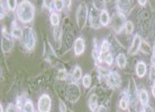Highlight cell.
Returning <instances> with one entry per match:
<instances>
[{
  "instance_id": "cell-6",
  "label": "cell",
  "mask_w": 155,
  "mask_h": 112,
  "mask_svg": "<svg viewBox=\"0 0 155 112\" xmlns=\"http://www.w3.org/2000/svg\"><path fill=\"white\" fill-rule=\"evenodd\" d=\"M125 93H126V95H127V98H128L129 104L133 105V107H136V105H137V102H138V90H137V85H136L134 78H130V80H129L128 89Z\"/></svg>"
},
{
  "instance_id": "cell-39",
  "label": "cell",
  "mask_w": 155,
  "mask_h": 112,
  "mask_svg": "<svg viewBox=\"0 0 155 112\" xmlns=\"http://www.w3.org/2000/svg\"><path fill=\"white\" fill-rule=\"evenodd\" d=\"M152 58H155V43L152 47Z\"/></svg>"
},
{
  "instance_id": "cell-20",
  "label": "cell",
  "mask_w": 155,
  "mask_h": 112,
  "mask_svg": "<svg viewBox=\"0 0 155 112\" xmlns=\"http://www.w3.org/2000/svg\"><path fill=\"white\" fill-rule=\"evenodd\" d=\"M115 61H116V64L119 69H125L126 65H127V56L124 53H119L116 56Z\"/></svg>"
},
{
  "instance_id": "cell-7",
  "label": "cell",
  "mask_w": 155,
  "mask_h": 112,
  "mask_svg": "<svg viewBox=\"0 0 155 112\" xmlns=\"http://www.w3.org/2000/svg\"><path fill=\"white\" fill-rule=\"evenodd\" d=\"M106 83L108 85V88L110 89H118L120 86V82H121V78H120V75L117 73L116 71H110L108 73V75L105 77Z\"/></svg>"
},
{
  "instance_id": "cell-27",
  "label": "cell",
  "mask_w": 155,
  "mask_h": 112,
  "mask_svg": "<svg viewBox=\"0 0 155 112\" xmlns=\"http://www.w3.org/2000/svg\"><path fill=\"white\" fill-rule=\"evenodd\" d=\"M92 84V78H91V75L90 74H85L82 77V85L84 89H89Z\"/></svg>"
},
{
  "instance_id": "cell-3",
  "label": "cell",
  "mask_w": 155,
  "mask_h": 112,
  "mask_svg": "<svg viewBox=\"0 0 155 112\" xmlns=\"http://www.w3.org/2000/svg\"><path fill=\"white\" fill-rule=\"evenodd\" d=\"M89 18V10H88V7L85 4H81L77 9V12H75V19H77V25L78 28L81 30L83 29L85 26V23Z\"/></svg>"
},
{
  "instance_id": "cell-5",
  "label": "cell",
  "mask_w": 155,
  "mask_h": 112,
  "mask_svg": "<svg viewBox=\"0 0 155 112\" xmlns=\"http://www.w3.org/2000/svg\"><path fill=\"white\" fill-rule=\"evenodd\" d=\"M80 94H81V92H80V88H79L78 83H74V82L69 83L65 90L66 99L70 101L71 103H75L80 99Z\"/></svg>"
},
{
  "instance_id": "cell-21",
  "label": "cell",
  "mask_w": 155,
  "mask_h": 112,
  "mask_svg": "<svg viewBox=\"0 0 155 112\" xmlns=\"http://www.w3.org/2000/svg\"><path fill=\"white\" fill-rule=\"evenodd\" d=\"M66 2L64 1H61V0H58V1H52L51 5H52V8H51V11L52 12H58V11H62L63 9H64V6H65Z\"/></svg>"
},
{
  "instance_id": "cell-17",
  "label": "cell",
  "mask_w": 155,
  "mask_h": 112,
  "mask_svg": "<svg viewBox=\"0 0 155 112\" xmlns=\"http://www.w3.org/2000/svg\"><path fill=\"white\" fill-rule=\"evenodd\" d=\"M88 105H89V109L91 112H97L99 104H98V95L96 93L90 95L89 100H88Z\"/></svg>"
},
{
  "instance_id": "cell-23",
  "label": "cell",
  "mask_w": 155,
  "mask_h": 112,
  "mask_svg": "<svg viewBox=\"0 0 155 112\" xmlns=\"http://www.w3.org/2000/svg\"><path fill=\"white\" fill-rule=\"evenodd\" d=\"M129 105H130V104H129L128 98H127V95H126V93H125L124 97H121V99H120L118 107H119L120 110H123V111H127L128 108H129Z\"/></svg>"
},
{
  "instance_id": "cell-38",
  "label": "cell",
  "mask_w": 155,
  "mask_h": 112,
  "mask_svg": "<svg viewBox=\"0 0 155 112\" xmlns=\"http://www.w3.org/2000/svg\"><path fill=\"white\" fill-rule=\"evenodd\" d=\"M137 4L140 5V6H145V5L147 4V1H144V0H138V1H137Z\"/></svg>"
},
{
  "instance_id": "cell-41",
  "label": "cell",
  "mask_w": 155,
  "mask_h": 112,
  "mask_svg": "<svg viewBox=\"0 0 155 112\" xmlns=\"http://www.w3.org/2000/svg\"><path fill=\"white\" fill-rule=\"evenodd\" d=\"M140 112H144V111H143V110H140Z\"/></svg>"
},
{
  "instance_id": "cell-35",
  "label": "cell",
  "mask_w": 155,
  "mask_h": 112,
  "mask_svg": "<svg viewBox=\"0 0 155 112\" xmlns=\"http://www.w3.org/2000/svg\"><path fill=\"white\" fill-rule=\"evenodd\" d=\"M6 112H18V108L15 104H9L6 109Z\"/></svg>"
},
{
  "instance_id": "cell-30",
  "label": "cell",
  "mask_w": 155,
  "mask_h": 112,
  "mask_svg": "<svg viewBox=\"0 0 155 112\" xmlns=\"http://www.w3.org/2000/svg\"><path fill=\"white\" fill-rule=\"evenodd\" d=\"M134 23L132 20H127L126 21V25H125V33L127 34L128 36H130L134 33Z\"/></svg>"
},
{
  "instance_id": "cell-8",
  "label": "cell",
  "mask_w": 155,
  "mask_h": 112,
  "mask_svg": "<svg viewBox=\"0 0 155 112\" xmlns=\"http://www.w3.org/2000/svg\"><path fill=\"white\" fill-rule=\"evenodd\" d=\"M52 109V100L48 94L41 95L37 101V110L38 112H51Z\"/></svg>"
},
{
  "instance_id": "cell-34",
  "label": "cell",
  "mask_w": 155,
  "mask_h": 112,
  "mask_svg": "<svg viewBox=\"0 0 155 112\" xmlns=\"http://www.w3.org/2000/svg\"><path fill=\"white\" fill-rule=\"evenodd\" d=\"M58 109H60V112H68V108H66V105H65V102L63 100H60Z\"/></svg>"
},
{
  "instance_id": "cell-4",
  "label": "cell",
  "mask_w": 155,
  "mask_h": 112,
  "mask_svg": "<svg viewBox=\"0 0 155 112\" xmlns=\"http://www.w3.org/2000/svg\"><path fill=\"white\" fill-rule=\"evenodd\" d=\"M126 16L121 12L117 11L115 15L111 17V21H110V26L114 29L116 34H120V31L125 29V25H126Z\"/></svg>"
},
{
  "instance_id": "cell-10",
  "label": "cell",
  "mask_w": 155,
  "mask_h": 112,
  "mask_svg": "<svg viewBox=\"0 0 155 112\" xmlns=\"http://www.w3.org/2000/svg\"><path fill=\"white\" fill-rule=\"evenodd\" d=\"M100 12L99 10H97L96 8H91V10L89 12V21H90V26L93 28V29H99L101 27L100 24Z\"/></svg>"
},
{
  "instance_id": "cell-22",
  "label": "cell",
  "mask_w": 155,
  "mask_h": 112,
  "mask_svg": "<svg viewBox=\"0 0 155 112\" xmlns=\"http://www.w3.org/2000/svg\"><path fill=\"white\" fill-rule=\"evenodd\" d=\"M50 21L52 24V26L53 27H58L60 26V23H61V18H60V15H58V12H52L51 14V17H50Z\"/></svg>"
},
{
  "instance_id": "cell-37",
  "label": "cell",
  "mask_w": 155,
  "mask_h": 112,
  "mask_svg": "<svg viewBox=\"0 0 155 112\" xmlns=\"http://www.w3.org/2000/svg\"><path fill=\"white\" fill-rule=\"evenodd\" d=\"M97 112H108V109L106 108L105 105H99L98 107V110H97Z\"/></svg>"
},
{
  "instance_id": "cell-18",
  "label": "cell",
  "mask_w": 155,
  "mask_h": 112,
  "mask_svg": "<svg viewBox=\"0 0 155 112\" xmlns=\"http://www.w3.org/2000/svg\"><path fill=\"white\" fill-rule=\"evenodd\" d=\"M110 21H111V16H110L109 11L107 10V9H106V10H102V11L100 12V24H101V26H104V27H106V26H109Z\"/></svg>"
},
{
  "instance_id": "cell-16",
  "label": "cell",
  "mask_w": 155,
  "mask_h": 112,
  "mask_svg": "<svg viewBox=\"0 0 155 112\" xmlns=\"http://www.w3.org/2000/svg\"><path fill=\"white\" fill-rule=\"evenodd\" d=\"M138 101H140V103L143 105V107L148 105L150 97H148V92L145 89L138 90Z\"/></svg>"
},
{
  "instance_id": "cell-31",
  "label": "cell",
  "mask_w": 155,
  "mask_h": 112,
  "mask_svg": "<svg viewBox=\"0 0 155 112\" xmlns=\"http://www.w3.org/2000/svg\"><path fill=\"white\" fill-rule=\"evenodd\" d=\"M93 8H96L99 11H102V10H106V2L105 1H100V0H94L92 2Z\"/></svg>"
},
{
  "instance_id": "cell-2",
  "label": "cell",
  "mask_w": 155,
  "mask_h": 112,
  "mask_svg": "<svg viewBox=\"0 0 155 112\" xmlns=\"http://www.w3.org/2000/svg\"><path fill=\"white\" fill-rule=\"evenodd\" d=\"M23 44L25 48L28 50V52H31V50H35L36 47V34L34 29L31 27H26L23 28Z\"/></svg>"
},
{
  "instance_id": "cell-28",
  "label": "cell",
  "mask_w": 155,
  "mask_h": 112,
  "mask_svg": "<svg viewBox=\"0 0 155 112\" xmlns=\"http://www.w3.org/2000/svg\"><path fill=\"white\" fill-rule=\"evenodd\" d=\"M140 50L142 53H144V54H150V53H152V47L150 46V44L146 40H142Z\"/></svg>"
},
{
  "instance_id": "cell-29",
  "label": "cell",
  "mask_w": 155,
  "mask_h": 112,
  "mask_svg": "<svg viewBox=\"0 0 155 112\" xmlns=\"http://www.w3.org/2000/svg\"><path fill=\"white\" fill-rule=\"evenodd\" d=\"M55 77L60 80V81H65L68 80V72H66L64 69H61V70H58L55 74Z\"/></svg>"
},
{
  "instance_id": "cell-12",
  "label": "cell",
  "mask_w": 155,
  "mask_h": 112,
  "mask_svg": "<svg viewBox=\"0 0 155 112\" xmlns=\"http://www.w3.org/2000/svg\"><path fill=\"white\" fill-rule=\"evenodd\" d=\"M142 37L140 35H137L136 34L134 37H133V40H132V44H130V47H129V50H128V54L129 55H135L140 48V44H142Z\"/></svg>"
},
{
  "instance_id": "cell-36",
  "label": "cell",
  "mask_w": 155,
  "mask_h": 112,
  "mask_svg": "<svg viewBox=\"0 0 155 112\" xmlns=\"http://www.w3.org/2000/svg\"><path fill=\"white\" fill-rule=\"evenodd\" d=\"M143 111L144 112H155L154 109L152 108L151 105H145V107H143Z\"/></svg>"
},
{
  "instance_id": "cell-14",
  "label": "cell",
  "mask_w": 155,
  "mask_h": 112,
  "mask_svg": "<svg viewBox=\"0 0 155 112\" xmlns=\"http://www.w3.org/2000/svg\"><path fill=\"white\" fill-rule=\"evenodd\" d=\"M147 65H146V63L144 62V61H140V62L136 63V66H135V73L137 75V77H140V78H143L146 73H147Z\"/></svg>"
},
{
  "instance_id": "cell-26",
  "label": "cell",
  "mask_w": 155,
  "mask_h": 112,
  "mask_svg": "<svg viewBox=\"0 0 155 112\" xmlns=\"http://www.w3.org/2000/svg\"><path fill=\"white\" fill-rule=\"evenodd\" d=\"M5 4H6V8L9 11H16L19 2L16 0H8V1H5Z\"/></svg>"
},
{
  "instance_id": "cell-1",
  "label": "cell",
  "mask_w": 155,
  "mask_h": 112,
  "mask_svg": "<svg viewBox=\"0 0 155 112\" xmlns=\"http://www.w3.org/2000/svg\"><path fill=\"white\" fill-rule=\"evenodd\" d=\"M16 17L23 24H29L34 20L35 17V7L31 1L23 0L20 1L17 10H16Z\"/></svg>"
},
{
  "instance_id": "cell-24",
  "label": "cell",
  "mask_w": 155,
  "mask_h": 112,
  "mask_svg": "<svg viewBox=\"0 0 155 112\" xmlns=\"http://www.w3.org/2000/svg\"><path fill=\"white\" fill-rule=\"evenodd\" d=\"M109 50H110V43L107 40V39H104L100 44V47H99V50H100L101 55H106L109 53Z\"/></svg>"
},
{
  "instance_id": "cell-33",
  "label": "cell",
  "mask_w": 155,
  "mask_h": 112,
  "mask_svg": "<svg viewBox=\"0 0 155 112\" xmlns=\"http://www.w3.org/2000/svg\"><path fill=\"white\" fill-rule=\"evenodd\" d=\"M53 33H54V39L56 40V42H61V37H62V29H61V27L58 26V27H55L54 30H53Z\"/></svg>"
},
{
  "instance_id": "cell-15",
  "label": "cell",
  "mask_w": 155,
  "mask_h": 112,
  "mask_svg": "<svg viewBox=\"0 0 155 112\" xmlns=\"http://www.w3.org/2000/svg\"><path fill=\"white\" fill-rule=\"evenodd\" d=\"M71 77H72V82H74V83H78L79 81H82V77H83V75H82L81 67H80L79 65H75L73 69H72Z\"/></svg>"
},
{
  "instance_id": "cell-19",
  "label": "cell",
  "mask_w": 155,
  "mask_h": 112,
  "mask_svg": "<svg viewBox=\"0 0 155 112\" xmlns=\"http://www.w3.org/2000/svg\"><path fill=\"white\" fill-rule=\"evenodd\" d=\"M12 37H14V38L16 39H20L23 38V29L20 27H18L17 26V21H14L12 23Z\"/></svg>"
},
{
  "instance_id": "cell-11",
  "label": "cell",
  "mask_w": 155,
  "mask_h": 112,
  "mask_svg": "<svg viewBox=\"0 0 155 112\" xmlns=\"http://www.w3.org/2000/svg\"><path fill=\"white\" fill-rule=\"evenodd\" d=\"M73 50H74V55L75 56H80L84 53L85 50V43L84 39L82 37H78L73 43Z\"/></svg>"
},
{
  "instance_id": "cell-13",
  "label": "cell",
  "mask_w": 155,
  "mask_h": 112,
  "mask_svg": "<svg viewBox=\"0 0 155 112\" xmlns=\"http://www.w3.org/2000/svg\"><path fill=\"white\" fill-rule=\"evenodd\" d=\"M117 11L124 14L125 16L129 14L130 10H132V1H117Z\"/></svg>"
},
{
  "instance_id": "cell-32",
  "label": "cell",
  "mask_w": 155,
  "mask_h": 112,
  "mask_svg": "<svg viewBox=\"0 0 155 112\" xmlns=\"http://www.w3.org/2000/svg\"><path fill=\"white\" fill-rule=\"evenodd\" d=\"M114 55L111 53H108V54H106L104 56V62L106 63V65L107 66H111L114 64Z\"/></svg>"
},
{
  "instance_id": "cell-9",
  "label": "cell",
  "mask_w": 155,
  "mask_h": 112,
  "mask_svg": "<svg viewBox=\"0 0 155 112\" xmlns=\"http://www.w3.org/2000/svg\"><path fill=\"white\" fill-rule=\"evenodd\" d=\"M1 48L5 54L10 53L14 48V39L9 34L6 33V29L4 28V34H2V38H1Z\"/></svg>"
},
{
  "instance_id": "cell-25",
  "label": "cell",
  "mask_w": 155,
  "mask_h": 112,
  "mask_svg": "<svg viewBox=\"0 0 155 112\" xmlns=\"http://www.w3.org/2000/svg\"><path fill=\"white\" fill-rule=\"evenodd\" d=\"M23 112H35V108H34V104H33V101L29 100V99H26L25 102H24L23 105Z\"/></svg>"
},
{
  "instance_id": "cell-40",
  "label": "cell",
  "mask_w": 155,
  "mask_h": 112,
  "mask_svg": "<svg viewBox=\"0 0 155 112\" xmlns=\"http://www.w3.org/2000/svg\"><path fill=\"white\" fill-rule=\"evenodd\" d=\"M152 94H153V97L155 98V83L153 84V86H152Z\"/></svg>"
}]
</instances>
